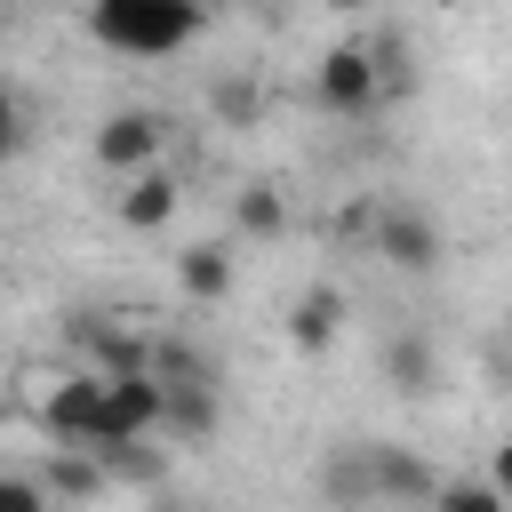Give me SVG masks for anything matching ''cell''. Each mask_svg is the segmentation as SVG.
Instances as JSON below:
<instances>
[{"label": "cell", "mask_w": 512, "mask_h": 512, "mask_svg": "<svg viewBox=\"0 0 512 512\" xmlns=\"http://www.w3.org/2000/svg\"><path fill=\"white\" fill-rule=\"evenodd\" d=\"M192 32H200V8H184V0H88V40L128 64L176 56V48H192Z\"/></svg>", "instance_id": "obj_1"}, {"label": "cell", "mask_w": 512, "mask_h": 512, "mask_svg": "<svg viewBox=\"0 0 512 512\" xmlns=\"http://www.w3.org/2000/svg\"><path fill=\"white\" fill-rule=\"evenodd\" d=\"M152 432H160V384H152V368L96 376V448H112V440H152Z\"/></svg>", "instance_id": "obj_2"}, {"label": "cell", "mask_w": 512, "mask_h": 512, "mask_svg": "<svg viewBox=\"0 0 512 512\" xmlns=\"http://www.w3.org/2000/svg\"><path fill=\"white\" fill-rule=\"evenodd\" d=\"M312 96H320V112H336V120H360V112L384 96V72L368 64V48H360V40H344V48H328V56H320V72H312Z\"/></svg>", "instance_id": "obj_3"}, {"label": "cell", "mask_w": 512, "mask_h": 512, "mask_svg": "<svg viewBox=\"0 0 512 512\" xmlns=\"http://www.w3.org/2000/svg\"><path fill=\"white\" fill-rule=\"evenodd\" d=\"M160 144H168V120L160 112H104V128H96V160L112 168V176H136V168H152L160 160Z\"/></svg>", "instance_id": "obj_4"}, {"label": "cell", "mask_w": 512, "mask_h": 512, "mask_svg": "<svg viewBox=\"0 0 512 512\" xmlns=\"http://www.w3.org/2000/svg\"><path fill=\"white\" fill-rule=\"evenodd\" d=\"M376 256H384L392 272H432V264H440V224H432L424 208L392 200V208H376Z\"/></svg>", "instance_id": "obj_5"}, {"label": "cell", "mask_w": 512, "mask_h": 512, "mask_svg": "<svg viewBox=\"0 0 512 512\" xmlns=\"http://www.w3.org/2000/svg\"><path fill=\"white\" fill-rule=\"evenodd\" d=\"M360 496L424 504V496H432V464H424V456H408V448H360Z\"/></svg>", "instance_id": "obj_6"}, {"label": "cell", "mask_w": 512, "mask_h": 512, "mask_svg": "<svg viewBox=\"0 0 512 512\" xmlns=\"http://www.w3.org/2000/svg\"><path fill=\"white\" fill-rule=\"evenodd\" d=\"M40 424H48L56 448H96V376H64L40 400Z\"/></svg>", "instance_id": "obj_7"}, {"label": "cell", "mask_w": 512, "mask_h": 512, "mask_svg": "<svg viewBox=\"0 0 512 512\" xmlns=\"http://www.w3.org/2000/svg\"><path fill=\"white\" fill-rule=\"evenodd\" d=\"M336 328H344V288L312 280V288L288 304V344H296V352H320V344H336Z\"/></svg>", "instance_id": "obj_8"}, {"label": "cell", "mask_w": 512, "mask_h": 512, "mask_svg": "<svg viewBox=\"0 0 512 512\" xmlns=\"http://www.w3.org/2000/svg\"><path fill=\"white\" fill-rule=\"evenodd\" d=\"M176 192H184V184H176L168 168H136L128 192H120V224H128V232H160V224L176 216Z\"/></svg>", "instance_id": "obj_9"}, {"label": "cell", "mask_w": 512, "mask_h": 512, "mask_svg": "<svg viewBox=\"0 0 512 512\" xmlns=\"http://www.w3.org/2000/svg\"><path fill=\"white\" fill-rule=\"evenodd\" d=\"M176 288H184L192 304H216V296L232 288V248H224V240H200L192 256H176Z\"/></svg>", "instance_id": "obj_10"}, {"label": "cell", "mask_w": 512, "mask_h": 512, "mask_svg": "<svg viewBox=\"0 0 512 512\" xmlns=\"http://www.w3.org/2000/svg\"><path fill=\"white\" fill-rule=\"evenodd\" d=\"M112 480H104V464H96V448H56V464H48V496H64V504H88V496H104Z\"/></svg>", "instance_id": "obj_11"}, {"label": "cell", "mask_w": 512, "mask_h": 512, "mask_svg": "<svg viewBox=\"0 0 512 512\" xmlns=\"http://www.w3.org/2000/svg\"><path fill=\"white\" fill-rule=\"evenodd\" d=\"M384 376H392V392L424 400V392H432V344H424V336H392V344H384Z\"/></svg>", "instance_id": "obj_12"}, {"label": "cell", "mask_w": 512, "mask_h": 512, "mask_svg": "<svg viewBox=\"0 0 512 512\" xmlns=\"http://www.w3.org/2000/svg\"><path fill=\"white\" fill-rule=\"evenodd\" d=\"M424 504L432 512H504V488H496V472L488 480H432Z\"/></svg>", "instance_id": "obj_13"}, {"label": "cell", "mask_w": 512, "mask_h": 512, "mask_svg": "<svg viewBox=\"0 0 512 512\" xmlns=\"http://www.w3.org/2000/svg\"><path fill=\"white\" fill-rule=\"evenodd\" d=\"M232 224H240V232H256V240H272V232L288 224V200H280L272 184H248V192L232 200Z\"/></svg>", "instance_id": "obj_14"}, {"label": "cell", "mask_w": 512, "mask_h": 512, "mask_svg": "<svg viewBox=\"0 0 512 512\" xmlns=\"http://www.w3.org/2000/svg\"><path fill=\"white\" fill-rule=\"evenodd\" d=\"M256 112H264V88H256L248 72L216 80V120H224V128H256Z\"/></svg>", "instance_id": "obj_15"}, {"label": "cell", "mask_w": 512, "mask_h": 512, "mask_svg": "<svg viewBox=\"0 0 512 512\" xmlns=\"http://www.w3.org/2000/svg\"><path fill=\"white\" fill-rule=\"evenodd\" d=\"M0 512H48V488H40V480L0 472Z\"/></svg>", "instance_id": "obj_16"}, {"label": "cell", "mask_w": 512, "mask_h": 512, "mask_svg": "<svg viewBox=\"0 0 512 512\" xmlns=\"http://www.w3.org/2000/svg\"><path fill=\"white\" fill-rule=\"evenodd\" d=\"M24 144V104H16V88L0 80V152H16Z\"/></svg>", "instance_id": "obj_17"}, {"label": "cell", "mask_w": 512, "mask_h": 512, "mask_svg": "<svg viewBox=\"0 0 512 512\" xmlns=\"http://www.w3.org/2000/svg\"><path fill=\"white\" fill-rule=\"evenodd\" d=\"M152 512H192V504H176V496H152Z\"/></svg>", "instance_id": "obj_18"}, {"label": "cell", "mask_w": 512, "mask_h": 512, "mask_svg": "<svg viewBox=\"0 0 512 512\" xmlns=\"http://www.w3.org/2000/svg\"><path fill=\"white\" fill-rule=\"evenodd\" d=\"M328 8H344V16H352V8H368V0H328Z\"/></svg>", "instance_id": "obj_19"}, {"label": "cell", "mask_w": 512, "mask_h": 512, "mask_svg": "<svg viewBox=\"0 0 512 512\" xmlns=\"http://www.w3.org/2000/svg\"><path fill=\"white\" fill-rule=\"evenodd\" d=\"M184 8H208V0H184Z\"/></svg>", "instance_id": "obj_20"}, {"label": "cell", "mask_w": 512, "mask_h": 512, "mask_svg": "<svg viewBox=\"0 0 512 512\" xmlns=\"http://www.w3.org/2000/svg\"><path fill=\"white\" fill-rule=\"evenodd\" d=\"M0 160H8V152H0Z\"/></svg>", "instance_id": "obj_21"}]
</instances>
